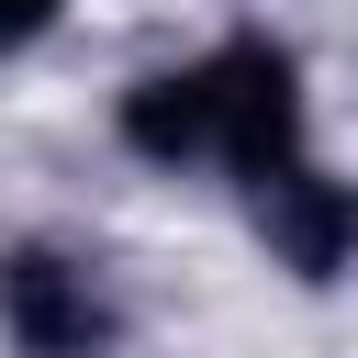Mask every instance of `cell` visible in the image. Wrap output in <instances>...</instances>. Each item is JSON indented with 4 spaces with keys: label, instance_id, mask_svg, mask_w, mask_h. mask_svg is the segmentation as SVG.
<instances>
[{
    "label": "cell",
    "instance_id": "cell-1",
    "mask_svg": "<svg viewBox=\"0 0 358 358\" xmlns=\"http://www.w3.org/2000/svg\"><path fill=\"white\" fill-rule=\"evenodd\" d=\"M123 145L157 168H224V179H280L302 157V78L280 45L235 34L190 67H157L123 90Z\"/></svg>",
    "mask_w": 358,
    "mask_h": 358
},
{
    "label": "cell",
    "instance_id": "cell-2",
    "mask_svg": "<svg viewBox=\"0 0 358 358\" xmlns=\"http://www.w3.org/2000/svg\"><path fill=\"white\" fill-rule=\"evenodd\" d=\"M0 324H11L22 358H90V347L112 336V302H101V280H90L78 257L11 246V257H0Z\"/></svg>",
    "mask_w": 358,
    "mask_h": 358
},
{
    "label": "cell",
    "instance_id": "cell-3",
    "mask_svg": "<svg viewBox=\"0 0 358 358\" xmlns=\"http://www.w3.org/2000/svg\"><path fill=\"white\" fill-rule=\"evenodd\" d=\"M246 201H257V235H268L302 280H324V268L347 257V235H358V201H347L313 157H291V168H280V179H257Z\"/></svg>",
    "mask_w": 358,
    "mask_h": 358
},
{
    "label": "cell",
    "instance_id": "cell-4",
    "mask_svg": "<svg viewBox=\"0 0 358 358\" xmlns=\"http://www.w3.org/2000/svg\"><path fill=\"white\" fill-rule=\"evenodd\" d=\"M67 0H0V45H22V34H45Z\"/></svg>",
    "mask_w": 358,
    "mask_h": 358
}]
</instances>
